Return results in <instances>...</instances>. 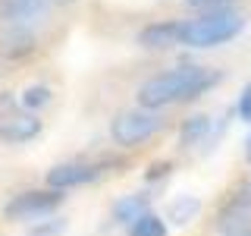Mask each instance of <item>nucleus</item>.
Instances as JSON below:
<instances>
[{
  "label": "nucleus",
  "instance_id": "f257e3e1",
  "mask_svg": "<svg viewBox=\"0 0 251 236\" xmlns=\"http://www.w3.org/2000/svg\"><path fill=\"white\" fill-rule=\"evenodd\" d=\"M223 82V73L210 66H195V63H182L173 66L167 73H157L138 88V107L148 110H163L170 104H182V101H195L204 91Z\"/></svg>",
  "mask_w": 251,
  "mask_h": 236
},
{
  "label": "nucleus",
  "instance_id": "f03ea898",
  "mask_svg": "<svg viewBox=\"0 0 251 236\" xmlns=\"http://www.w3.org/2000/svg\"><path fill=\"white\" fill-rule=\"evenodd\" d=\"M245 13L242 10H232V6H226V10H210V13H201L195 16V19L182 22V41L185 47H192V51H207V47H220L226 41H232V38H239L242 31H245Z\"/></svg>",
  "mask_w": 251,
  "mask_h": 236
},
{
  "label": "nucleus",
  "instance_id": "7ed1b4c3",
  "mask_svg": "<svg viewBox=\"0 0 251 236\" xmlns=\"http://www.w3.org/2000/svg\"><path fill=\"white\" fill-rule=\"evenodd\" d=\"M167 126V120L160 117V110H148V107H132L113 117L110 123V139L120 148H138L145 142H151L157 132Z\"/></svg>",
  "mask_w": 251,
  "mask_h": 236
},
{
  "label": "nucleus",
  "instance_id": "20e7f679",
  "mask_svg": "<svg viewBox=\"0 0 251 236\" xmlns=\"http://www.w3.org/2000/svg\"><path fill=\"white\" fill-rule=\"evenodd\" d=\"M66 192H57V189H22V192L10 195L3 202V220L10 224H35L41 217H50L53 211L63 205Z\"/></svg>",
  "mask_w": 251,
  "mask_h": 236
},
{
  "label": "nucleus",
  "instance_id": "39448f33",
  "mask_svg": "<svg viewBox=\"0 0 251 236\" xmlns=\"http://www.w3.org/2000/svg\"><path fill=\"white\" fill-rule=\"evenodd\" d=\"M113 167H123V161H113V157H98V161H63L53 164L47 170L44 183L47 189H57V192H69V189L98 183L104 173H110Z\"/></svg>",
  "mask_w": 251,
  "mask_h": 236
},
{
  "label": "nucleus",
  "instance_id": "423d86ee",
  "mask_svg": "<svg viewBox=\"0 0 251 236\" xmlns=\"http://www.w3.org/2000/svg\"><path fill=\"white\" fill-rule=\"evenodd\" d=\"M50 0H0V19L13 29H35L47 19Z\"/></svg>",
  "mask_w": 251,
  "mask_h": 236
},
{
  "label": "nucleus",
  "instance_id": "0eeeda50",
  "mask_svg": "<svg viewBox=\"0 0 251 236\" xmlns=\"http://www.w3.org/2000/svg\"><path fill=\"white\" fill-rule=\"evenodd\" d=\"M217 227L223 233H232V230H248L251 227V183L242 186L239 192H232L229 199L223 202L217 214Z\"/></svg>",
  "mask_w": 251,
  "mask_h": 236
},
{
  "label": "nucleus",
  "instance_id": "6e6552de",
  "mask_svg": "<svg viewBox=\"0 0 251 236\" xmlns=\"http://www.w3.org/2000/svg\"><path fill=\"white\" fill-rule=\"evenodd\" d=\"M38 136H41V117L38 114L22 110V114H6L0 120V139L10 142V145H25Z\"/></svg>",
  "mask_w": 251,
  "mask_h": 236
},
{
  "label": "nucleus",
  "instance_id": "1a4fd4ad",
  "mask_svg": "<svg viewBox=\"0 0 251 236\" xmlns=\"http://www.w3.org/2000/svg\"><path fill=\"white\" fill-rule=\"evenodd\" d=\"M179 41H182V22L179 19H160L138 31V44L148 51H167Z\"/></svg>",
  "mask_w": 251,
  "mask_h": 236
},
{
  "label": "nucleus",
  "instance_id": "9d476101",
  "mask_svg": "<svg viewBox=\"0 0 251 236\" xmlns=\"http://www.w3.org/2000/svg\"><path fill=\"white\" fill-rule=\"evenodd\" d=\"M210 129H214V126H210L207 114H192L179 126V148L188 151V148H198L204 142H210Z\"/></svg>",
  "mask_w": 251,
  "mask_h": 236
},
{
  "label": "nucleus",
  "instance_id": "9b49d317",
  "mask_svg": "<svg viewBox=\"0 0 251 236\" xmlns=\"http://www.w3.org/2000/svg\"><path fill=\"white\" fill-rule=\"evenodd\" d=\"M201 214V199L198 195H188V192H179L176 199H170V205H167V224H173V227H188L195 217Z\"/></svg>",
  "mask_w": 251,
  "mask_h": 236
},
{
  "label": "nucleus",
  "instance_id": "f8f14e48",
  "mask_svg": "<svg viewBox=\"0 0 251 236\" xmlns=\"http://www.w3.org/2000/svg\"><path fill=\"white\" fill-rule=\"evenodd\" d=\"M145 211H151V195L148 192H129V195L113 202V220L116 224H126V227L132 220H138Z\"/></svg>",
  "mask_w": 251,
  "mask_h": 236
},
{
  "label": "nucleus",
  "instance_id": "ddd939ff",
  "mask_svg": "<svg viewBox=\"0 0 251 236\" xmlns=\"http://www.w3.org/2000/svg\"><path fill=\"white\" fill-rule=\"evenodd\" d=\"M31 51H35V29L6 26V31H3V54L6 57H25Z\"/></svg>",
  "mask_w": 251,
  "mask_h": 236
},
{
  "label": "nucleus",
  "instance_id": "4468645a",
  "mask_svg": "<svg viewBox=\"0 0 251 236\" xmlns=\"http://www.w3.org/2000/svg\"><path fill=\"white\" fill-rule=\"evenodd\" d=\"M167 233H170V224L154 211H145L138 220L129 224V236H167Z\"/></svg>",
  "mask_w": 251,
  "mask_h": 236
},
{
  "label": "nucleus",
  "instance_id": "2eb2a0df",
  "mask_svg": "<svg viewBox=\"0 0 251 236\" xmlns=\"http://www.w3.org/2000/svg\"><path fill=\"white\" fill-rule=\"evenodd\" d=\"M50 98H53V91L47 88V85H41V82H31V85H25V88H22V94H19V104H22V110H28V114H38L41 107L50 104Z\"/></svg>",
  "mask_w": 251,
  "mask_h": 236
},
{
  "label": "nucleus",
  "instance_id": "dca6fc26",
  "mask_svg": "<svg viewBox=\"0 0 251 236\" xmlns=\"http://www.w3.org/2000/svg\"><path fill=\"white\" fill-rule=\"evenodd\" d=\"M60 233H66V217H57V214L28 224V236H60Z\"/></svg>",
  "mask_w": 251,
  "mask_h": 236
},
{
  "label": "nucleus",
  "instance_id": "f3484780",
  "mask_svg": "<svg viewBox=\"0 0 251 236\" xmlns=\"http://www.w3.org/2000/svg\"><path fill=\"white\" fill-rule=\"evenodd\" d=\"M235 117H239L242 123H251V79L242 85V91H239V101H235Z\"/></svg>",
  "mask_w": 251,
  "mask_h": 236
},
{
  "label": "nucleus",
  "instance_id": "a211bd4d",
  "mask_svg": "<svg viewBox=\"0 0 251 236\" xmlns=\"http://www.w3.org/2000/svg\"><path fill=\"white\" fill-rule=\"evenodd\" d=\"M235 0H185V6H192V10H201V13H210V10H226V6H232Z\"/></svg>",
  "mask_w": 251,
  "mask_h": 236
},
{
  "label": "nucleus",
  "instance_id": "6ab92c4d",
  "mask_svg": "<svg viewBox=\"0 0 251 236\" xmlns=\"http://www.w3.org/2000/svg\"><path fill=\"white\" fill-rule=\"evenodd\" d=\"M170 173H173V164H170V161H157V164H151V167H148L145 179H148V183H157V179L170 177Z\"/></svg>",
  "mask_w": 251,
  "mask_h": 236
},
{
  "label": "nucleus",
  "instance_id": "aec40b11",
  "mask_svg": "<svg viewBox=\"0 0 251 236\" xmlns=\"http://www.w3.org/2000/svg\"><path fill=\"white\" fill-rule=\"evenodd\" d=\"M245 157H248V164H251V132H248V139H245Z\"/></svg>",
  "mask_w": 251,
  "mask_h": 236
},
{
  "label": "nucleus",
  "instance_id": "412c9836",
  "mask_svg": "<svg viewBox=\"0 0 251 236\" xmlns=\"http://www.w3.org/2000/svg\"><path fill=\"white\" fill-rule=\"evenodd\" d=\"M223 236H251V227H248V230H232V233H223Z\"/></svg>",
  "mask_w": 251,
  "mask_h": 236
},
{
  "label": "nucleus",
  "instance_id": "4be33fe9",
  "mask_svg": "<svg viewBox=\"0 0 251 236\" xmlns=\"http://www.w3.org/2000/svg\"><path fill=\"white\" fill-rule=\"evenodd\" d=\"M50 3H75V0H50Z\"/></svg>",
  "mask_w": 251,
  "mask_h": 236
}]
</instances>
